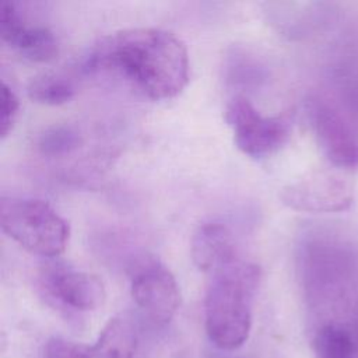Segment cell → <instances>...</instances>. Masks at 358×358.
Returning <instances> with one entry per match:
<instances>
[{
    "label": "cell",
    "instance_id": "obj_1",
    "mask_svg": "<svg viewBox=\"0 0 358 358\" xmlns=\"http://www.w3.org/2000/svg\"><path fill=\"white\" fill-rule=\"evenodd\" d=\"M84 69L112 73L151 101L178 96L189 81L185 43L159 28H129L102 38L90 52Z\"/></svg>",
    "mask_w": 358,
    "mask_h": 358
},
{
    "label": "cell",
    "instance_id": "obj_4",
    "mask_svg": "<svg viewBox=\"0 0 358 358\" xmlns=\"http://www.w3.org/2000/svg\"><path fill=\"white\" fill-rule=\"evenodd\" d=\"M225 120L232 129L236 147L252 158L271 155L289 136V124L285 119L263 115L243 95H235L227 103Z\"/></svg>",
    "mask_w": 358,
    "mask_h": 358
},
{
    "label": "cell",
    "instance_id": "obj_7",
    "mask_svg": "<svg viewBox=\"0 0 358 358\" xmlns=\"http://www.w3.org/2000/svg\"><path fill=\"white\" fill-rule=\"evenodd\" d=\"M43 358H140L137 333L129 319L113 317L94 344L55 337L48 341Z\"/></svg>",
    "mask_w": 358,
    "mask_h": 358
},
{
    "label": "cell",
    "instance_id": "obj_8",
    "mask_svg": "<svg viewBox=\"0 0 358 358\" xmlns=\"http://www.w3.org/2000/svg\"><path fill=\"white\" fill-rule=\"evenodd\" d=\"M0 36L31 62H50L59 53L55 34L48 27L29 24L20 3L0 1Z\"/></svg>",
    "mask_w": 358,
    "mask_h": 358
},
{
    "label": "cell",
    "instance_id": "obj_13",
    "mask_svg": "<svg viewBox=\"0 0 358 358\" xmlns=\"http://www.w3.org/2000/svg\"><path fill=\"white\" fill-rule=\"evenodd\" d=\"M81 143L80 133L71 126H52L46 129L38 141V147L43 155L59 157L76 150Z\"/></svg>",
    "mask_w": 358,
    "mask_h": 358
},
{
    "label": "cell",
    "instance_id": "obj_10",
    "mask_svg": "<svg viewBox=\"0 0 358 358\" xmlns=\"http://www.w3.org/2000/svg\"><path fill=\"white\" fill-rule=\"evenodd\" d=\"M190 255L193 263L204 271H213L221 264L236 259L231 229L218 221L201 224L192 236Z\"/></svg>",
    "mask_w": 358,
    "mask_h": 358
},
{
    "label": "cell",
    "instance_id": "obj_6",
    "mask_svg": "<svg viewBox=\"0 0 358 358\" xmlns=\"http://www.w3.org/2000/svg\"><path fill=\"white\" fill-rule=\"evenodd\" d=\"M131 296L141 312L158 324L168 323L180 302L179 287L173 274L155 260L143 262L134 270Z\"/></svg>",
    "mask_w": 358,
    "mask_h": 358
},
{
    "label": "cell",
    "instance_id": "obj_2",
    "mask_svg": "<svg viewBox=\"0 0 358 358\" xmlns=\"http://www.w3.org/2000/svg\"><path fill=\"white\" fill-rule=\"evenodd\" d=\"M260 280V267L238 257L213 270L204 317L207 334L218 348L235 350L246 341Z\"/></svg>",
    "mask_w": 358,
    "mask_h": 358
},
{
    "label": "cell",
    "instance_id": "obj_3",
    "mask_svg": "<svg viewBox=\"0 0 358 358\" xmlns=\"http://www.w3.org/2000/svg\"><path fill=\"white\" fill-rule=\"evenodd\" d=\"M0 227L7 236L29 253L57 257L67 246V221L50 204L38 199L1 197Z\"/></svg>",
    "mask_w": 358,
    "mask_h": 358
},
{
    "label": "cell",
    "instance_id": "obj_14",
    "mask_svg": "<svg viewBox=\"0 0 358 358\" xmlns=\"http://www.w3.org/2000/svg\"><path fill=\"white\" fill-rule=\"evenodd\" d=\"M20 113V99L17 94L8 87L4 81H1L0 87V136L1 138L7 137Z\"/></svg>",
    "mask_w": 358,
    "mask_h": 358
},
{
    "label": "cell",
    "instance_id": "obj_12",
    "mask_svg": "<svg viewBox=\"0 0 358 358\" xmlns=\"http://www.w3.org/2000/svg\"><path fill=\"white\" fill-rule=\"evenodd\" d=\"M74 85L70 78L45 74L34 78L28 85V96L43 105H63L74 96Z\"/></svg>",
    "mask_w": 358,
    "mask_h": 358
},
{
    "label": "cell",
    "instance_id": "obj_5",
    "mask_svg": "<svg viewBox=\"0 0 358 358\" xmlns=\"http://www.w3.org/2000/svg\"><path fill=\"white\" fill-rule=\"evenodd\" d=\"M39 288L49 302L71 312H92L102 306L106 298L99 277L63 263L43 267L39 274Z\"/></svg>",
    "mask_w": 358,
    "mask_h": 358
},
{
    "label": "cell",
    "instance_id": "obj_11",
    "mask_svg": "<svg viewBox=\"0 0 358 358\" xmlns=\"http://www.w3.org/2000/svg\"><path fill=\"white\" fill-rule=\"evenodd\" d=\"M315 358H358V324L323 326L313 340Z\"/></svg>",
    "mask_w": 358,
    "mask_h": 358
},
{
    "label": "cell",
    "instance_id": "obj_9",
    "mask_svg": "<svg viewBox=\"0 0 358 358\" xmlns=\"http://www.w3.org/2000/svg\"><path fill=\"white\" fill-rule=\"evenodd\" d=\"M312 119L327 158L337 166H358V141L341 117L329 106L319 103L312 110Z\"/></svg>",
    "mask_w": 358,
    "mask_h": 358
}]
</instances>
